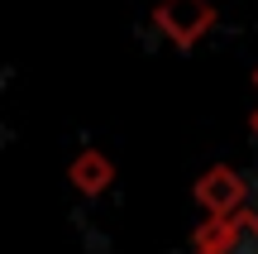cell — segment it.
<instances>
[{"mask_svg": "<svg viewBox=\"0 0 258 254\" xmlns=\"http://www.w3.org/2000/svg\"><path fill=\"white\" fill-rule=\"evenodd\" d=\"M244 178L230 168V163H215V168H206L201 173V182L191 187V197H196V207L201 211H211V221H225V216H239L244 211Z\"/></svg>", "mask_w": 258, "mask_h": 254, "instance_id": "obj_2", "label": "cell"}, {"mask_svg": "<svg viewBox=\"0 0 258 254\" xmlns=\"http://www.w3.org/2000/svg\"><path fill=\"white\" fill-rule=\"evenodd\" d=\"M196 254H258V216L239 211L225 221H206L196 230Z\"/></svg>", "mask_w": 258, "mask_h": 254, "instance_id": "obj_3", "label": "cell"}, {"mask_svg": "<svg viewBox=\"0 0 258 254\" xmlns=\"http://www.w3.org/2000/svg\"><path fill=\"white\" fill-rule=\"evenodd\" d=\"M253 86H258V67H253Z\"/></svg>", "mask_w": 258, "mask_h": 254, "instance_id": "obj_6", "label": "cell"}, {"mask_svg": "<svg viewBox=\"0 0 258 254\" xmlns=\"http://www.w3.org/2000/svg\"><path fill=\"white\" fill-rule=\"evenodd\" d=\"M153 24L163 29L177 48H196L215 29V5L211 0H158Z\"/></svg>", "mask_w": 258, "mask_h": 254, "instance_id": "obj_1", "label": "cell"}, {"mask_svg": "<svg viewBox=\"0 0 258 254\" xmlns=\"http://www.w3.org/2000/svg\"><path fill=\"white\" fill-rule=\"evenodd\" d=\"M67 178H72V187L82 192V197H101V192L115 182V168H110V159H105V154L86 149V154H77V159H72Z\"/></svg>", "mask_w": 258, "mask_h": 254, "instance_id": "obj_4", "label": "cell"}, {"mask_svg": "<svg viewBox=\"0 0 258 254\" xmlns=\"http://www.w3.org/2000/svg\"><path fill=\"white\" fill-rule=\"evenodd\" d=\"M249 125H253V134H258V111H253V115H249Z\"/></svg>", "mask_w": 258, "mask_h": 254, "instance_id": "obj_5", "label": "cell"}]
</instances>
